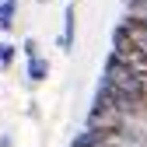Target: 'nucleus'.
I'll list each match as a JSON object with an SVG mask.
<instances>
[{
	"label": "nucleus",
	"instance_id": "1",
	"mask_svg": "<svg viewBox=\"0 0 147 147\" xmlns=\"http://www.w3.org/2000/svg\"><path fill=\"white\" fill-rule=\"evenodd\" d=\"M102 81L109 84V88H116L119 95H126V98H133L137 105H144L147 109V81L144 77H137V74L126 67L119 56H112L109 53L105 56V70H102Z\"/></svg>",
	"mask_w": 147,
	"mask_h": 147
},
{
	"label": "nucleus",
	"instance_id": "2",
	"mask_svg": "<svg viewBox=\"0 0 147 147\" xmlns=\"http://www.w3.org/2000/svg\"><path fill=\"white\" fill-rule=\"evenodd\" d=\"M112 56H119L126 67L137 74V77H144V81H147V49L133 39L130 32H126V25H123V21L112 28Z\"/></svg>",
	"mask_w": 147,
	"mask_h": 147
},
{
	"label": "nucleus",
	"instance_id": "3",
	"mask_svg": "<svg viewBox=\"0 0 147 147\" xmlns=\"http://www.w3.org/2000/svg\"><path fill=\"white\" fill-rule=\"evenodd\" d=\"M126 119L119 109H112L109 102H102V98H95V105L88 109V119H84V126L88 130H105V133H126Z\"/></svg>",
	"mask_w": 147,
	"mask_h": 147
},
{
	"label": "nucleus",
	"instance_id": "4",
	"mask_svg": "<svg viewBox=\"0 0 147 147\" xmlns=\"http://www.w3.org/2000/svg\"><path fill=\"white\" fill-rule=\"evenodd\" d=\"M74 140L84 144V147H133L130 140H126V133H105V130H88V126Z\"/></svg>",
	"mask_w": 147,
	"mask_h": 147
},
{
	"label": "nucleus",
	"instance_id": "5",
	"mask_svg": "<svg viewBox=\"0 0 147 147\" xmlns=\"http://www.w3.org/2000/svg\"><path fill=\"white\" fill-rule=\"evenodd\" d=\"M74 35H77V11H74V0H67L63 32H60V49H63V53H74Z\"/></svg>",
	"mask_w": 147,
	"mask_h": 147
},
{
	"label": "nucleus",
	"instance_id": "6",
	"mask_svg": "<svg viewBox=\"0 0 147 147\" xmlns=\"http://www.w3.org/2000/svg\"><path fill=\"white\" fill-rule=\"evenodd\" d=\"M123 25H126V32H130L133 39L147 49V18H144V14H126V18H123Z\"/></svg>",
	"mask_w": 147,
	"mask_h": 147
},
{
	"label": "nucleus",
	"instance_id": "7",
	"mask_svg": "<svg viewBox=\"0 0 147 147\" xmlns=\"http://www.w3.org/2000/svg\"><path fill=\"white\" fill-rule=\"evenodd\" d=\"M49 70H53L49 60L39 53V56H32V60H28V70H25V74H28V81H32V84H42V81L49 77Z\"/></svg>",
	"mask_w": 147,
	"mask_h": 147
},
{
	"label": "nucleus",
	"instance_id": "8",
	"mask_svg": "<svg viewBox=\"0 0 147 147\" xmlns=\"http://www.w3.org/2000/svg\"><path fill=\"white\" fill-rule=\"evenodd\" d=\"M14 14H18V0H0V32L14 28Z\"/></svg>",
	"mask_w": 147,
	"mask_h": 147
},
{
	"label": "nucleus",
	"instance_id": "9",
	"mask_svg": "<svg viewBox=\"0 0 147 147\" xmlns=\"http://www.w3.org/2000/svg\"><path fill=\"white\" fill-rule=\"evenodd\" d=\"M14 56H18V46H11V42H0V70H7V67L14 63Z\"/></svg>",
	"mask_w": 147,
	"mask_h": 147
},
{
	"label": "nucleus",
	"instance_id": "10",
	"mask_svg": "<svg viewBox=\"0 0 147 147\" xmlns=\"http://www.w3.org/2000/svg\"><path fill=\"white\" fill-rule=\"evenodd\" d=\"M21 53H25V60L39 56V39H25V42H21Z\"/></svg>",
	"mask_w": 147,
	"mask_h": 147
},
{
	"label": "nucleus",
	"instance_id": "11",
	"mask_svg": "<svg viewBox=\"0 0 147 147\" xmlns=\"http://www.w3.org/2000/svg\"><path fill=\"white\" fill-rule=\"evenodd\" d=\"M70 147H84V144H77V140H74V144H70Z\"/></svg>",
	"mask_w": 147,
	"mask_h": 147
},
{
	"label": "nucleus",
	"instance_id": "12",
	"mask_svg": "<svg viewBox=\"0 0 147 147\" xmlns=\"http://www.w3.org/2000/svg\"><path fill=\"white\" fill-rule=\"evenodd\" d=\"M35 4H49V0H35Z\"/></svg>",
	"mask_w": 147,
	"mask_h": 147
}]
</instances>
